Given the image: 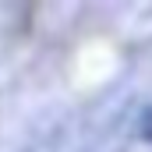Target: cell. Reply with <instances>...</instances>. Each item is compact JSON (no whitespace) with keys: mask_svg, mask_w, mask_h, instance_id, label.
<instances>
[{"mask_svg":"<svg viewBox=\"0 0 152 152\" xmlns=\"http://www.w3.org/2000/svg\"><path fill=\"white\" fill-rule=\"evenodd\" d=\"M138 131H142V138H145V142H152V106H145V110H142Z\"/></svg>","mask_w":152,"mask_h":152,"instance_id":"obj_1","label":"cell"}]
</instances>
